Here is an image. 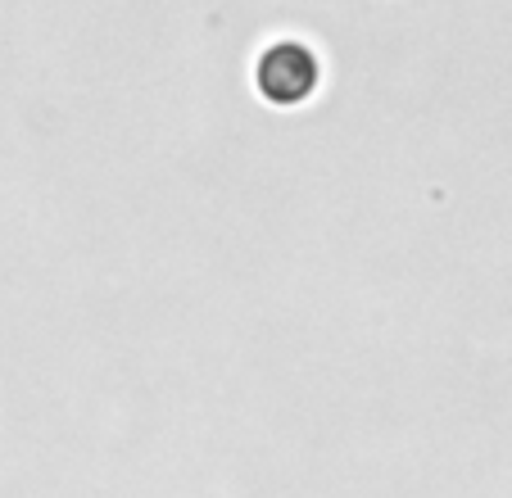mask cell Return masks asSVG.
<instances>
[{
	"mask_svg": "<svg viewBox=\"0 0 512 498\" xmlns=\"http://www.w3.org/2000/svg\"><path fill=\"white\" fill-rule=\"evenodd\" d=\"M254 82H259V91L272 100V105H300V100L313 91V82H318V59H313L304 46L281 41V46H272L268 55L259 59Z\"/></svg>",
	"mask_w": 512,
	"mask_h": 498,
	"instance_id": "1",
	"label": "cell"
}]
</instances>
